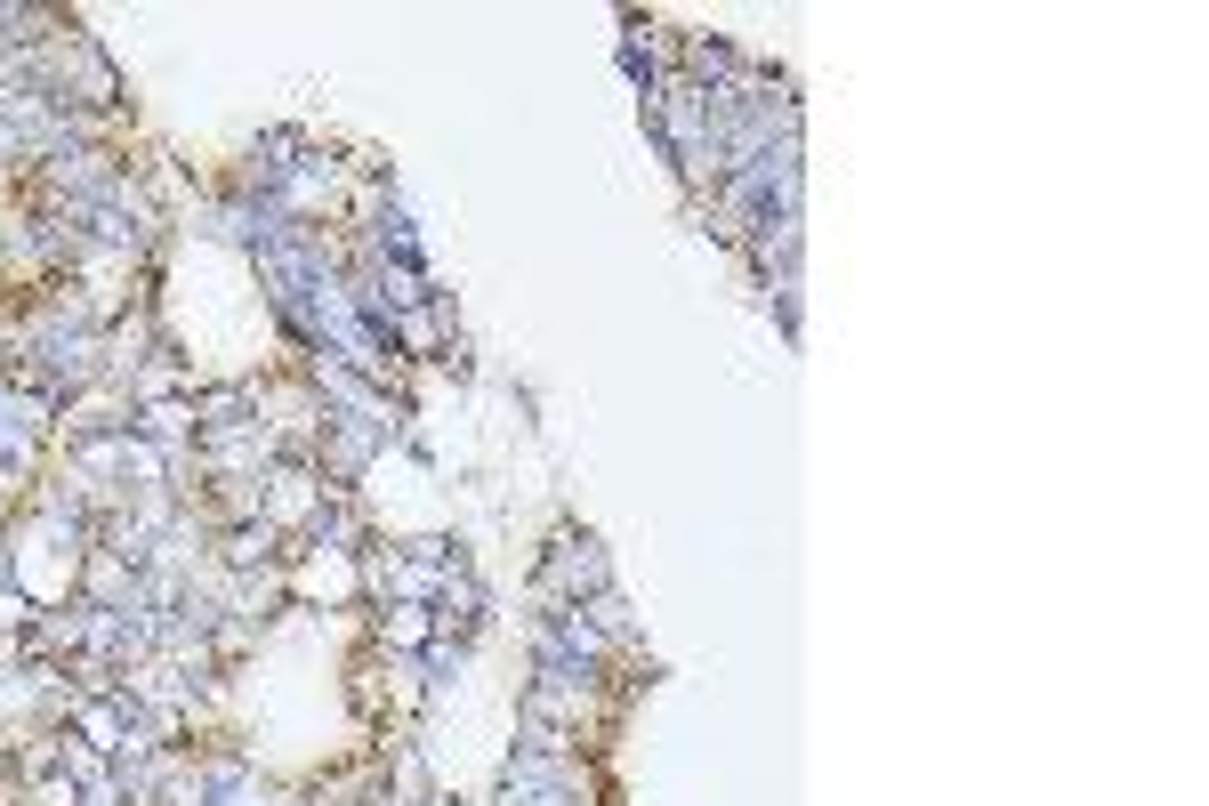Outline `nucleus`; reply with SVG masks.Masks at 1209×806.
Here are the masks:
<instances>
[{"label": "nucleus", "mask_w": 1209, "mask_h": 806, "mask_svg": "<svg viewBox=\"0 0 1209 806\" xmlns=\"http://www.w3.org/2000/svg\"><path fill=\"white\" fill-rule=\"evenodd\" d=\"M580 589H597L605 597V557H597V540L589 532H557V557H549V573H540V597H573L580 605Z\"/></svg>", "instance_id": "1"}]
</instances>
